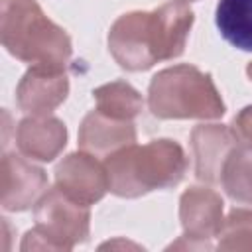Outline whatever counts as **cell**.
<instances>
[{
    "instance_id": "cell-1",
    "label": "cell",
    "mask_w": 252,
    "mask_h": 252,
    "mask_svg": "<svg viewBox=\"0 0 252 252\" xmlns=\"http://www.w3.org/2000/svg\"><path fill=\"white\" fill-rule=\"evenodd\" d=\"M108 191L116 197L136 199L156 189L177 187L189 167L183 146L169 138L130 144L104 158Z\"/></svg>"
},
{
    "instance_id": "cell-2",
    "label": "cell",
    "mask_w": 252,
    "mask_h": 252,
    "mask_svg": "<svg viewBox=\"0 0 252 252\" xmlns=\"http://www.w3.org/2000/svg\"><path fill=\"white\" fill-rule=\"evenodd\" d=\"M0 39L12 57L32 67L65 69L73 53L69 33L35 0H0Z\"/></svg>"
},
{
    "instance_id": "cell-3",
    "label": "cell",
    "mask_w": 252,
    "mask_h": 252,
    "mask_svg": "<svg viewBox=\"0 0 252 252\" xmlns=\"http://www.w3.org/2000/svg\"><path fill=\"white\" fill-rule=\"evenodd\" d=\"M148 106L161 120H217L226 110L213 77L189 63L161 69L152 77Z\"/></svg>"
},
{
    "instance_id": "cell-4",
    "label": "cell",
    "mask_w": 252,
    "mask_h": 252,
    "mask_svg": "<svg viewBox=\"0 0 252 252\" xmlns=\"http://www.w3.org/2000/svg\"><path fill=\"white\" fill-rule=\"evenodd\" d=\"M35 226L26 232L20 248L26 250H71L89 240L91 209L59 187L47 189L33 209Z\"/></svg>"
},
{
    "instance_id": "cell-5",
    "label": "cell",
    "mask_w": 252,
    "mask_h": 252,
    "mask_svg": "<svg viewBox=\"0 0 252 252\" xmlns=\"http://www.w3.org/2000/svg\"><path fill=\"white\" fill-rule=\"evenodd\" d=\"M108 51L126 71H148L158 61L152 10H134L114 20L108 30Z\"/></svg>"
},
{
    "instance_id": "cell-6",
    "label": "cell",
    "mask_w": 252,
    "mask_h": 252,
    "mask_svg": "<svg viewBox=\"0 0 252 252\" xmlns=\"http://www.w3.org/2000/svg\"><path fill=\"white\" fill-rule=\"evenodd\" d=\"M179 220L183 236L169 248L209 250L211 238H217L222 226V199L209 187H189L179 199Z\"/></svg>"
},
{
    "instance_id": "cell-7",
    "label": "cell",
    "mask_w": 252,
    "mask_h": 252,
    "mask_svg": "<svg viewBox=\"0 0 252 252\" xmlns=\"http://www.w3.org/2000/svg\"><path fill=\"white\" fill-rule=\"evenodd\" d=\"M47 173L26 156L4 154L0 163V205L4 211L22 213L32 209L47 191Z\"/></svg>"
},
{
    "instance_id": "cell-8",
    "label": "cell",
    "mask_w": 252,
    "mask_h": 252,
    "mask_svg": "<svg viewBox=\"0 0 252 252\" xmlns=\"http://www.w3.org/2000/svg\"><path fill=\"white\" fill-rule=\"evenodd\" d=\"M55 187L83 205L98 203L108 191L104 163L87 152H73L55 165Z\"/></svg>"
},
{
    "instance_id": "cell-9",
    "label": "cell",
    "mask_w": 252,
    "mask_h": 252,
    "mask_svg": "<svg viewBox=\"0 0 252 252\" xmlns=\"http://www.w3.org/2000/svg\"><path fill=\"white\" fill-rule=\"evenodd\" d=\"M69 94L65 69L30 67L16 87V102L28 116L51 114Z\"/></svg>"
},
{
    "instance_id": "cell-10",
    "label": "cell",
    "mask_w": 252,
    "mask_h": 252,
    "mask_svg": "<svg viewBox=\"0 0 252 252\" xmlns=\"http://www.w3.org/2000/svg\"><path fill=\"white\" fill-rule=\"evenodd\" d=\"M232 128L224 124H199L191 132V152L195 158V177L203 183L217 185L222 177L226 158L236 148Z\"/></svg>"
},
{
    "instance_id": "cell-11",
    "label": "cell",
    "mask_w": 252,
    "mask_h": 252,
    "mask_svg": "<svg viewBox=\"0 0 252 252\" xmlns=\"http://www.w3.org/2000/svg\"><path fill=\"white\" fill-rule=\"evenodd\" d=\"M130 144H136L132 120H118L100 110H91L79 126V148L96 158H106Z\"/></svg>"
},
{
    "instance_id": "cell-12",
    "label": "cell",
    "mask_w": 252,
    "mask_h": 252,
    "mask_svg": "<svg viewBox=\"0 0 252 252\" xmlns=\"http://www.w3.org/2000/svg\"><path fill=\"white\" fill-rule=\"evenodd\" d=\"M16 146L22 156L35 161H53L67 146V126L51 114L26 116L16 130Z\"/></svg>"
},
{
    "instance_id": "cell-13",
    "label": "cell",
    "mask_w": 252,
    "mask_h": 252,
    "mask_svg": "<svg viewBox=\"0 0 252 252\" xmlns=\"http://www.w3.org/2000/svg\"><path fill=\"white\" fill-rule=\"evenodd\" d=\"M154 33H156V49L158 61H169L179 57L185 51L189 32L195 22L193 10L187 2H165L152 10Z\"/></svg>"
},
{
    "instance_id": "cell-14",
    "label": "cell",
    "mask_w": 252,
    "mask_h": 252,
    "mask_svg": "<svg viewBox=\"0 0 252 252\" xmlns=\"http://www.w3.org/2000/svg\"><path fill=\"white\" fill-rule=\"evenodd\" d=\"M215 24L226 43L252 51V0H219Z\"/></svg>"
},
{
    "instance_id": "cell-15",
    "label": "cell",
    "mask_w": 252,
    "mask_h": 252,
    "mask_svg": "<svg viewBox=\"0 0 252 252\" xmlns=\"http://www.w3.org/2000/svg\"><path fill=\"white\" fill-rule=\"evenodd\" d=\"M93 98L96 102V110L118 118V120H134L142 108L144 98L126 81H110L93 91Z\"/></svg>"
},
{
    "instance_id": "cell-16",
    "label": "cell",
    "mask_w": 252,
    "mask_h": 252,
    "mask_svg": "<svg viewBox=\"0 0 252 252\" xmlns=\"http://www.w3.org/2000/svg\"><path fill=\"white\" fill-rule=\"evenodd\" d=\"M220 185L240 205H252V146H236L222 167Z\"/></svg>"
},
{
    "instance_id": "cell-17",
    "label": "cell",
    "mask_w": 252,
    "mask_h": 252,
    "mask_svg": "<svg viewBox=\"0 0 252 252\" xmlns=\"http://www.w3.org/2000/svg\"><path fill=\"white\" fill-rule=\"evenodd\" d=\"M219 250H252V209L234 207L222 220Z\"/></svg>"
},
{
    "instance_id": "cell-18",
    "label": "cell",
    "mask_w": 252,
    "mask_h": 252,
    "mask_svg": "<svg viewBox=\"0 0 252 252\" xmlns=\"http://www.w3.org/2000/svg\"><path fill=\"white\" fill-rule=\"evenodd\" d=\"M232 132L238 142L244 146H252V104L244 106L232 120Z\"/></svg>"
},
{
    "instance_id": "cell-19",
    "label": "cell",
    "mask_w": 252,
    "mask_h": 252,
    "mask_svg": "<svg viewBox=\"0 0 252 252\" xmlns=\"http://www.w3.org/2000/svg\"><path fill=\"white\" fill-rule=\"evenodd\" d=\"M114 246H126V248H140L134 242H124V240H112V242H104L100 244V248H114Z\"/></svg>"
},
{
    "instance_id": "cell-20",
    "label": "cell",
    "mask_w": 252,
    "mask_h": 252,
    "mask_svg": "<svg viewBox=\"0 0 252 252\" xmlns=\"http://www.w3.org/2000/svg\"><path fill=\"white\" fill-rule=\"evenodd\" d=\"M246 75H248V79L252 81V61L248 63V67H246Z\"/></svg>"
},
{
    "instance_id": "cell-21",
    "label": "cell",
    "mask_w": 252,
    "mask_h": 252,
    "mask_svg": "<svg viewBox=\"0 0 252 252\" xmlns=\"http://www.w3.org/2000/svg\"><path fill=\"white\" fill-rule=\"evenodd\" d=\"M179 2H193V0H179Z\"/></svg>"
}]
</instances>
